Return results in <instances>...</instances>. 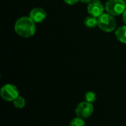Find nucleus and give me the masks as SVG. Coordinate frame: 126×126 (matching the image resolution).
<instances>
[{"instance_id": "1", "label": "nucleus", "mask_w": 126, "mask_h": 126, "mask_svg": "<svg viewBox=\"0 0 126 126\" xmlns=\"http://www.w3.org/2000/svg\"><path fill=\"white\" fill-rule=\"evenodd\" d=\"M15 31L16 33L24 38H29L32 36L35 33V22L31 19L30 17H21L15 23Z\"/></svg>"}, {"instance_id": "2", "label": "nucleus", "mask_w": 126, "mask_h": 126, "mask_svg": "<svg viewBox=\"0 0 126 126\" xmlns=\"http://www.w3.org/2000/svg\"><path fill=\"white\" fill-rule=\"evenodd\" d=\"M98 19V27L104 32H112L116 29L117 22L114 16L109 14V13H103Z\"/></svg>"}, {"instance_id": "3", "label": "nucleus", "mask_w": 126, "mask_h": 126, "mask_svg": "<svg viewBox=\"0 0 126 126\" xmlns=\"http://www.w3.org/2000/svg\"><path fill=\"white\" fill-rule=\"evenodd\" d=\"M105 8L109 14L114 16H120L126 10V2L124 0H108Z\"/></svg>"}, {"instance_id": "4", "label": "nucleus", "mask_w": 126, "mask_h": 126, "mask_svg": "<svg viewBox=\"0 0 126 126\" xmlns=\"http://www.w3.org/2000/svg\"><path fill=\"white\" fill-rule=\"evenodd\" d=\"M1 96L3 100L8 102H13L19 96V92L15 85L12 84H7L1 88Z\"/></svg>"}, {"instance_id": "5", "label": "nucleus", "mask_w": 126, "mask_h": 126, "mask_svg": "<svg viewBox=\"0 0 126 126\" xmlns=\"http://www.w3.org/2000/svg\"><path fill=\"white\" fill-rule=\"evenodd\" d=\"M94 112V106L92 103L87 101L81 102L79 103L75 109V114L78 117L83 119L89 118Z\"/></svg>"}, {"instance_id": "6", "label": "nucleus", "mask_w": 126, "mask_h": 126, "mask_svg": "<svg viewBox=\"0 0 126 126\" xmlns=\"http://www.w3.org/2000/svg\"><path fill=\"white\" fill-rule=\"evenodd\" d=\"M87 10L91 16L98 18L104 13V6L100 0H92L89 4Z\"/></svg>"}, {"instance_id": "7", "label": "nucleus", "mask_w": 126, "mask_h": 126, "mask_svg": "<svg viewBox=\"0 0 126 126\" xmlns=\"http://www.w3.org/2000/svg\"><path fill=\"white\" fill-rule=\"evenodd\" d=\"M30 17L35 23H39L43 22L46 19L47 13L44 9L40 7H36L30 11Z\"/></svg>"}, {"instance_id": "8", "label": "nucleus", "mask_w": 126, "mask_h": 126, "mask_svg": "<svg viewBox=\"0 0 126 126\" xmlns=\"http://www.w3.org/2000/svg\"><path fill=\"white\" fill-rule=\"evenodd\" d=\"M115 35L117 39L122 43L126 44V25L121 26L116 30Z\"/></svg>"}, {"instance_id": "9", "label": "nucleus", "mask_w": 126, "mask_h": 126, "mask_svg": "<svg viewBox=\"0 0 126 126\" xmlns=\"http://www.w3.org/2000/svg\"><path fill=\"white\" fill-rule=\"evenodd\" d=\"M84 25H86V27L89 28H94L97 26H98V19L97 18L90 15L89 16H87L85 19Z\"/></svg>"}, {"instance_id": "10", "label": "nucleus", "mask_w": 126, "mask_h": 126, "mask_svg": "<svg viewBox=\"0 0 126 126\" xmlns=\"http://www.w3.org/2000/svg\"><path fill=\"white\" fill-rule=\"evenodd\" d=\"M13 102L16 108H23L25 105V100L21 96H18L16 100L13 101Z\"/></svg>"}, {"instance_id": "11", "label": "nucleus", "mask_w": 126, "mask_h": 126, "mask_svg": "<svg viewBox=\"0 0 126 126\" xmlns=\"http://www.w3.org/2000/svg\"><path fill=\"white\" fill-rule=\"evenodd\" d=\"M70 126H86V123L84 121V119L77 117L74 118L71 122H70Z\"/></svg>"}, {"instance_id": "12", "label": "nucleus", "mask_w": 126, "mask_h": 126, "mask_svg": "<svg viewBox=\"0 0 126 126\" xmlns=\"http://www.w3.org/2000/svg\"><path fill=\"white\" fill-rule=\"evenodd\" d=\"M96 99H97V95L93 91H88L86 92V95H85V100L86 101L89 102H91V103H93L96 101Z\"/></svg>"}, {"instance_id": "13", "label": "nucleus", "mask_w": 126, "mask_h": 126, "mask_svg": "<svg viewBox=\"0 0 126 126\" xmlns=\"http://www.w3.org/2000/svg\"><path fill=\"white\" fill-rule=\"evenodd\" d=\"M63 1L68 4H75L78 3L80 0H63Z\"/></svg>"}, {"instance_id": "14", "label": "nucleus", "mask_w": 126, "mask_h": 126, "mask_svg": "<svg viewBox=\"0 0 126 126\" xmlns=\"http://www.w3.org/2000/svg\"><path fill=\"white\" fill-rule=\"evenodd\" d=\"M123 22H125V24L126 25V10L123 13Z\"/></svg>"}, {"instance_id": "15", "label": "nucleus", "mask_w": 126, "mask_h": 126, "mask_svg": "<svg viewBox=\"0 0 126 126\" xmlns=\"http://www.w3.org/2000/svg\"><path fill=\"white\" fill-rule=\"evenodd\" d=\"M82 3H84V4H89L92 0H80Z\"/></svg>"}]
</instances>
